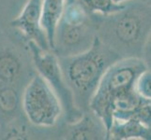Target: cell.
Returning <instances> with one entry per match:
<instances>
[{
	"label": "cell",
	"mask_w": 151,
	"mask_h": 140,
	"mask_svg": "<svg viewBox=\"0 0 151 140\" xmlns=\"http://www.w3.org/2000/svg\"><path fill=\"white\" fill-rule=\"evenodd\" d=\"M145 0H134L125 9L100 16L97 37L121 58H142L150 37V7Z\"/></svg>",
	"instance_id": "1"
},
{
	"label": "cell",
	"mask_w": 151,
	"mask_h": 140,
	"mask_svg": "<svg viewBox=\"0 0 151 140\" xmlns=\"http://www.w3.org/2000/svg\"><path fill=\"white\" fill-rule=\"evenodd\" d=\"M119 59L121 57L104 45L98 37L84 53L58 57L62 74L72 92L78 109L82 112L88 110L91 97L104 72Z\"/></svg>",
	"instance_id": "2"
},
{
	"label": "cell",
	"mask_w": 151,
	"mask_h": 140,
	"mask_svg": "<svg viewBox=\"0 0 151 140\" xmlns=\"http://www.w3.org/2000/svg\"><path fill=\"white\" fill-rule=\"evenodd\" d=\"M100 16L90 13L80 0H66L54 38L56 56L76 55L89 49L97 37Z\"/></svg>",
	"instance_id": "3"
},
{
	"label": "cell",
	"mask_w": 151,
	"mask_h": 140,
	"mask_svg": "<svg viewBox=\"0 0 151 140\" xmlns=\"http://www.w3.org/2000/svg\"><path fill=\"white\" fill-rule=\"evenodd\" d=\"M147 67V63L138 57H127L114 62L104 72L91 97L88 109L101 119L108 132L113 122L111 105L114 98L134 89L138 76Z\"/></svg>",
	"instance_id": "4"
},
{
	"label": "cell",
	"mask_w": 151,
	"mask_h": 140,
	"mask_svg": "<svg viewBox=\"0 0 151 140\" xmlns=\"http://www.w3.org/2000/svg\"><path fill=\"white\" fill-rule=\"evenodd\" d=\"M22 107L27 120L37 127H53L63 114V108L55 91L38 73L25 85Z\"/></svg>",
	"instance_id": "5"
},
{
	"label": "cell",
	"mask_w": 151,
	"mask_h": 140,
	"mask_svg": "<svg viewBox=\"0 0 151 140\" xmlns=\"http://www.w3.org/2000/svg\"><path fill=\"white\" fill-rule=\"evenodd\" d=\"M27 46L37 73L47 81L59 98L67 122L77 121L83 112L75 106L72 92L62 74L58 57L52 50L41 49L33 41H27Z\"/></svg>",
	"instance_id": "6"
},
{
	"label": "cell",
	"mask_w": 151,
	"mask_h": 140,
	"mask_svg": "<svg viewBox=\"0 0 151 140\" xmlns=\"http://www.w3.org/2000/svg\"><path fill=\"white\" fill-rule=\"evenodd\" d=\"M22 95L17 86L0 82V138L24 139V129L19 124L22 117Z\"/></svg>",
	"instance_id": "7"
},
{
	"label": "cell",
	"mask_w": 151,
	"mask_h": 140,
	"mask_svg": "<svg viewBox=\"0 0 151 140\" xmlns=\"http://www.w3.org/2000/svg\"><path fill=\"white\" fill-rule=\"evenodd\" d=\"M41 0H27L19 15L10 25L18 30L27 41H33L41 49L51 50L44 30L40 24Z\"/></svg>",
	"instance_id": "8"
},
{
	"label": "cell",
	"mask_w": 151,
	"mask_h": 140,
	"mask_svg": "<svg viewBox=\"0 0 151 140\" xmlns=\"http://www.w3.org/2000/svg\"><path fill=\"white\" fill-rule=\"evenodd\" d=\"M64 136L70 140L107 139V130L101 119L88 109L77 121L68 122Z\"/></svg>",
	"instance_id": "9"
},
{
	"label": "cell",
	"mask_w": 151,
	"mask_h": 140,
	"mask_svg": "<svg viewBox=\"0 0 151 140\" xmlns=\"http://www.w3.org/2000/svg\"><path fill=\"white\" fill-rule=\"evenodd\" d=\"M27 74V66L19 51L12 47L0 48V82L18 87Z\"/></svg>",
	"instance_id": "10"
},
{
	"label": "cell",
	"mask_w": 151,
	"mask_h": 140,
	"mask_svg": "<svg viewBox=\"0 0 151 140\" xmlns=\"http://www.w3.org/2000/svg\"><path fill=\"white\" fill-rule=\"evenodd\" d=\"M150 138V126L145 125L134 118L127 120H113L107 137V139L114 140H149Z\"/></svg>",
	"instance_id": "11"
},
{
	"label": "cell",
	"mask_w": 151,
	"mask_h": 140,
	"mask_svg": "<svg viewBox=\"0 0 151 140\" xmlns=\"http://www.w3.org/2000/svg\"><path fill=\"white\" fill-rule=\"evenodd\" d=\"M65 4L66 0H41L40 24L52 50L54 49L55 29L63 14Z\"/></svg>",
	"instance_id": "12"
},
{
	"label": "cell",
	"mask_w": 151,
	"mask_h": 140,
	"mask_svg": "<svg viewBox=\"0 0 151 140\" xmlns=\"http://www.w3.org/2000/svg\"><path fill=\"white\" fill-rule=\"evenodd\" d=\"M84 7L92 14L107 16L120 11L126 8L127 3H116L113 0H80Z\"/></svg>",
	"instance_id": "13"
},
{
	"label": "cell",
	"mask_w": 151,
	"mask_h": 140,
	"mask_svg": "<svg viewBox=\"0 0 151 140\" xmlns=\"http://www.w3.org/2000/svg\"><path fill=\"white\" fill-rule=\"evenodd\" d=\"M151 73L150 70L147 68L138 76L134 82V90L138 95L145 99H151Z\"/></svg>",
	"instance_id": "14"
},
{
	"label": "cell",
	"mask_w": 151,
	"mask_h": 140,
	"mask_svg": "<svg viewBox=\"0 0 151 140\" xmlns=\"http://www.w3.org/2000/svg\"><path fill=\"white\" fill-rule=\"evenodd\" d=\"M113 1L116 3H127V2L134 1V0H113ZM145 1H147V0H145Z\"/></svg>",
	"instance_id": "15"
}]
</instances>
